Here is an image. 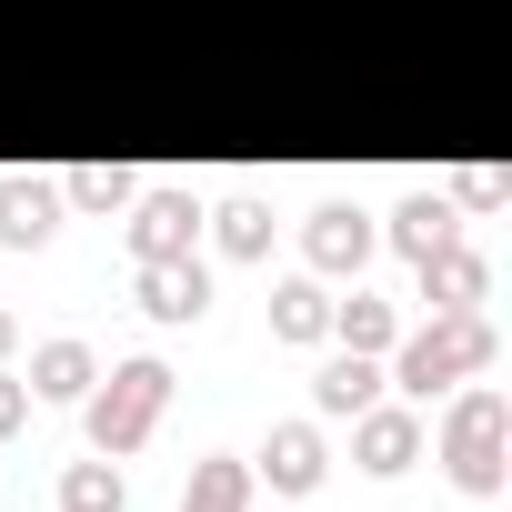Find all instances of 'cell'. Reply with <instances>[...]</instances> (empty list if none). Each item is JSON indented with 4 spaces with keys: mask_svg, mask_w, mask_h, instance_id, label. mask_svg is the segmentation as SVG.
I'll use <instances>...</instances> for the list:
<instances>
[{
    "mask_svg": "<svg viewBox=\"0 0 512 512\" xmlns=\"http://www.w3.org/2000/svg\"><path fill=\"white\" fill-rule=\"evenodd\" d=\"M51 231V191L41 181H0V241H41Z\"/></svg>",
    "mask_w": 512,
    "mask_h": 512,
    "instance_id": "cell-4",
    "label": "cell"
},
{
    "mask_svg": "<svg viewBox=\"0 0 512 512\" xmlns=\"http://www.w3.org/2000/svg\"><path fill=\"white\" fill-rule=\"evenodd\" d=\"M0 332H11V322H0Z\"/></svg>",
    "mask_w": 512,
    "mask_h": 512,
    "instance_id": "cell-17",
    "label": "cell"
},
{
    "mask_svg": "<svg viewBox=\"0 0 512 512\" xmlns=\"http://www.w3.org/2000/svg\"><path fill=\"white\" fill-rule=\"evenodd\" d=\"M362 392H372V372H362V362H342V372H332V382H322V402H332V412H352V402H362Z\"/></svg>",
    "mask_w": 512,
    "mask_h": 512,
    "instance_id": "cell-14",
    "label": "cell"
},
{
    "mask_svg": "<svg viewBox=\"0 0 512 512\" xmlns=\"http://www.w3.org/2000/svg\"><path fill=\"white\" fill-rule=\"evenodd\" d=\"M11 412H21V402H11V382H0V422H11Z\"/></svg>",
    "mask_w": 512,
    "mask_h": 512,
    "instance_id": "cell-16",
    "label": "cell"
},
{
    "mask_svg": "<svg viewBox=\"0 0 512 512\" xmlns=\"http://www.w3.org/2000/svg\"><path fill=\"white\" fill-rule=\"evenodd\" d=\"M181 512H241V472H231V462H211V472H201V492H191Z\"/></svg>",
    "mask_w": 512,
    "mask_h": 512,
    "instance_id": "cell-9",
    "label": "cell"
},
{
    "mask_svg": "<svg viewBox=\"0 0 512 512\" xmlns=\"http://www.w3.org/2000/svg\"><path fill=\"white\" fill-rule=\"evenodd\" d=\"M272 472H282V482H312V472H322V462H312V432H282V442H272Z\"/></svg>",
    "mask_w": 512,
    "mask_h": 512,
    "instance_id": "cell-12",
    "label": "cell"
},
{
    "mask_svg": "<svg viewBox=\"0 0 512 512\" xmlns=\"http://www.w3.org/2000/svg\"><path fill=\"white\" fill-rule=\"evenodd\" d=\"M272 322H282V332H322V292H282Z\"/></svg>",
    "mask_w": 512,
    "mask_h": 512,
    "instance_id": "cell-13",
    "label": "cell"
},
{
    "mask_svg": "<svg viewBox=\"0 0 512 512\" xmlns=\"http://www.w3.org/2000/svg\"><path fill=\"white\" fill-rule=\"evenodd\" d=\"M362 452H372V472H392V462L412 452V422H372V432H362Z\"/></svg>",
    "mask_w": 512,
    "mask_h": 512,
    "instance_id": "cell-11",
    "label": "cell"
},
{
    "mask_svg": "<svg viewBox=\"0 0 512 512\" xmlns=\"http://www.w3.org/2000/svg\"><path fill=\"white\" fill-rule=\"evenodd\" d=\"M312 251H322V262H362V221H352V211H322Z\"/></svg>",
    "mask_w": 512,
    "mask_h": 512,
    "instance_id": "cell-7",
    "label": "cell"
},
{
    "mask_svg": "<svg viewBox=\"0 0 512 512\" xmlns=\"http://www.w3.org/2000/svg\"><path fill=\"white\" fill-rule=\"evenodd\" d=\"M81 372H91L81 342H51V352H41V392H81Z\"/></svg>",
    "mask_w": 512,
    "mask_h": 512,
    "instance_id": "cell-8",
    "label": "cell"
},
{
    "mask_svg": "<svg viewBox=\"0 0 512 512\" xmlns=\"http://www.w3.org/2000/svg\"><path fill=\"white\" fill-rule=\"evenodd\" d=\"M492 432H502V402L482 392L462 422H452V452H462V482H492Z\"/></svg>",
    "mask_w": 512,
    "mask_h": 512,
    "instance_id": "cell-3",
    "label": "cell"
},
{
    "mask_svg": "<svg viewBox=\"0 0 512 512\" xmlns=\"http://www.w3.org/2000/svg\"><path fill=\"white\" fill-rule=\"evenodd\" d=\"M161 382H171L161 362H131V372H111V392H101V412H91V422H101V442H141V422L161 412Z\"/></svg>",
    "mask_w": 512,
    "mask_h": 512,
    "instance_id": "cell-1",
    "label": "cell"
},
{
    "mask_svg": "<svg viewBox=\"0 0 512 512\" xmlns=\"http://www.w3.org/2000/svg\"><path fill=\"white\" fill-rule=\"evenodd\" d=\"M402 241H412L422 262H432V241H442V211H432V201H422V211H402Z\"/></svg>",
    "mask_w": 512,
    "mask_h": 512,
    "instance_id": "cell-15",
    "label": "cell"
},
{
    "mask_svg": "<svg viewBox=\"0 0 512 512\" xmlns=\"http://www.w3.org/2000/svg\"><path fill=\"white\" fill-rule=\"evenodd\" d=\"M151 312H161V322H191V312H201V272L151 262Z\"/></svg>",
    "mask_w": 512,
    "mask_h": 512,
    "instance_id": "cell-5",
    "label": "cell"
},
{
    "mask_svg": "<svg viewBox=\"0 0 512 512\" xmlns=\"http://www.w3.org/2000/svg\"><path fill=\"white\" fill-rule=\"evenodd\" d=\"M472 362H482V332H472V322H452V332H432V342H412V362H402V372H412V382L432 392L442 372H472Z\"/></svg>",
    "mask_w": 512,
    "mask_h": 512,
    "instance_id": "cell-2",
    "label": "cell"
},
{
    "mask_svg": "<svg viewBox=\"0 0 512 512\" xmlns=\"http://www.w3.org/2000/svg\"><path fill=\"white\" fill-rule=\"evenodd\" d=\"M71 512H121V482L91 462V472H71Z\"/></svg>",
    "mask_w": 512,
    "mask_h": 512,
    "instance_id": "cell-10",
    "label": "cell"
},
{
    "mask_svg": "<svg viewBox=\"0 0 512 512\" xmlns=\"http://www.w3.org/2000/svg\"><path fill=\"white\" fill-rule=\"evenodd\" d=\"M181 241H191V201H151V211H141V251H151V262H171Z\"/></svg>",
    "mask_w": 512,
    "mask_h": 512,
    "instance_id": "cell-6",
    "label": "cell"
}]
</instances>
